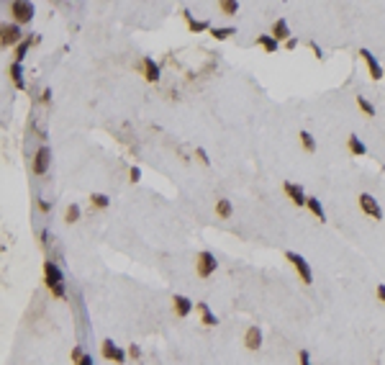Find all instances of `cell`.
<instances>
[{
    "instance_id": "83f0119b",
    "label": "cell",
    "mask_w": 385,
    "mask_h": 365,
    "mask_svg": "<svg viewBox=\"0 0 385 365\" xmlns=\"http://www.w3.org/2000/svg\"><path fill=\"white\" fill-rule=\"evenodd\" d=\"M357 105H359V111L365 113V116H370V118L375 116V105H372L367 98H362V95H359V98H357Z\"/></svg>"
},
{
    "instance_id": "d6986e66",
    "label": "cell",
    "mask_w": 385,
    "mask_h": 365,
    "mask_svg": "<svg viewBox=\"0 0 385 365\" xmlns=\"http://www.w3.org/2000/svg\"><path fill=\"white\" fill-rule=\"evenodd\" d=\"M347 147H349V152L354 155V157H362L367 152V147H365V142H362L357 134H349V139H347Z\"/></svg>"
},
{
    "instance_id": "9c48e42d",
    "label": "cell",
    "mask_w": 385,
    "mask_h": 365,
    "mask_svg": "<svg viewBox=\"0 0 385 365\" xmlns=\"http://www.w3.org/2000/svg\"><path fill=\"white\" fill-rule=\"evenodd\" d=\"M283 190H285V196H288L293 203H296V206H306V203H308V196L303 193L301 185H296V183H285Z\"/></svg>"
},
{
    "instance_id": "e575fe53",
    "label": "cell",
    "mask_w": 385,
    "mask_h": 365,
    "mask_svg": "<svg viewBox=\"0 0 385 365\" xmlns=\"http://www.w3.org/2000/svg\"><path fill=\"white\" fill-rule=\"evenodd\" d=\"M311 49H313V54H316V57H319V59L324 57V52H321V47H319V44H316V41H311Z\"/></svg>"
},
{
    "instance_id": "2e32d148",
    "label": "cell",
    "mask_w": 385,
    "mask_h": 365,
    "mask_svg": "<svg viewBox=\"0 0 385 365\" xmlns=\"http://www.w3.org/2000/svg\"><path fill=\"white\" fill-rule=\"evenodd\" d=\"M195 309H198V314H200V321H203V324H206V327H216V324H218V319H216V314L211 311V306H208V304L198 301V304H195Z\"/></svg>"
},
{
    "instance_id": "4dcf8cb0",
    "label": "cell",
    "mask_w": 385,
    "mask_h": 365,
    "mask_svg": "<svg viewBox=\"0 0 385 365\" xmlns=\"http://www.w3.org/2000/svg\"><path fill=\"white\" fill-rule=\"evenodd\" d=\"M129 178H131V183H139L142 180V170L139 167H131L129 170Z\"/></svg>"
},
{
    "instance_id": "f1b7e54d",
    "label": "cell",
    "mask_w": 385,
    "mask_h": 365,
    "mask_svg": "<svg viewBox=\"0 0 385 365\" xmlns=\"http://www.w3.org/2000/svg\"><path fill=\"white\" fill-rule=\"evenodd\" d=\"M195 157L200 160V165H211V160H208V152H206V149H203V147H195Z\"/></svg>"
},
{
    "instance_id": "d6a6232c",
    "label": "cell",
    "mask_w": 385,
    "mask_h": 365,
    "mask_svg": "<svg viewBox=\"0 0 385 365\" xmlns=\"http://www.w3.org/2000/svg\"><path fill=\"white\" fill-rule=\"evenodd\" d=\"M41 103H44V105H49V103H52V88H44V93H41Z\"/></svg>"
},
{
    "instance_id": "30bf717a",
    "label": "cell",
    "mask_w": 385,
    "mask_h": 365,
    "mask_svg": "<svg viewBox=\"0 0 385 365\" xmlns=\"http://www.w3.org/2000/svg\"><path fill=\"white\" fill-rule=\"evenodd\" d=\"M21 29H18V24H6L3 26V47H18L21 44Z\"/></svg>"
},
{
    "instance_id": "603a6c76",
    "label": "cell",
    "mask_w": 385,
    "mask_h": 365,
    "mask_svg": "<svg viewBox=\"0 0 385 365\" xmlns=\"http://www.w3.org/2000/svg\"><path fill=\"white\" fill-rule=\"evenodd\" d=\"M234 34H236V29H231V26H213V29H211V36L218 39V41L229 39V36H234Z\"/></svg>"
},
{
    "instance_id": "836d02e7",
    "label": "cell",
    "mask_w": 385,
    "mask_h": 365,
    "mask_svg": "<svg viewBox=\"0 0 385 365\" xmlns=\"http://www.w3.org/2000/svg\"><path fill=\"white\" fill-rule=\"evenodd\" d=\"M129 355H131V357H142V347H139V345H131V347H129Z\"/></svg>"
},
{
    "instance_id": "8992f818",
    "label": "cell",
    "mask_w": 385,
    "mask_h": 365,
    "mask_svg": "<svg viewBox=\"0 0 385 365\" xmlns=\"http://www.w3.org/2000/svg\"><path fill=\"white\" fill-rule=\"evenodd\" d=\"M357 201H359V208L365 211L370 219H377V221L382 219V208H380V203H377V198L372 196V193H359Z\"/></svg>"
},
{
    "instance_id": "d590c367",
    "label": "cell",
    "mask_w": 385,
    "mask_h": 365,
    "mask_svg": "<svg viewBox=\"0 0 385 365\" xmlns=\"http://www.w3.org/2000/svg\"><path fill=\"white\" fill-rule=\"evenodd\" d=\"M377 298L385 304V283H380V286H377Z\"/></svg>"
},
{
    "instance_id": "7a4b0ae2",
    "label": "cell",
    "mask_w": 385,
    "mask_h": 365,
    "mask_svg": "<svg viewBox=\"0 0 385 365\" xmlns=\"http://www.w3.org/2000/svg\"><path fill=\"white\" fill-rule=\"evenodd\" d=\"M34 6L26 3V0H13L11 3V18H13V24L18 26H24V24H31L34 21Z\"/></svg>"
},
{
    "instance_id": "ba28073f",
    "label": "cell",
    "mask_w": 385,
    "mask_h": 365,
    "mask_svg": "<svg viewBox=\"0 0 385 365\" xmlns=\"http://www.w3.org/2000/svg\"><path fill=\"white\" fill-rule=\"evenodd\" d=\"M359 57L365 59L367 70H370V77H372V80H380V77H382V67H380L377 57H375V54H372L370 49H359Z\"/></svg>"
},
{
    "instance_id": "277c9868",
    "label": "cell",
    "mask_w": 385,
    "mask_h": 365,
    "mask_svg": "<svg viewBox=\"0 0 385 365\" xmlns=\"http://www.w3.org/2000/svg\"><path fill=\"white\" fill-rule=\"evenodd\" d=\"M49 165H52V149H49V144H41L34 155V162H31L34 175H47Z\"/></svg>"
},
{
    "instance_id": "4fadbf2b",
    "label": "cell",
    "mask_w": 385,
    "mask_h": 365,
    "mask_svg": "<svg viewBox=\"0 0 385 365\" xmlns=\"http://www.w3.org/2000/svg\"><path fill=\"white\" fill-rule=\"evenodd\" d=\"M41 41V36L39 34H31V36H26L24 41H21V44L16 47V62H21L24 64V59H26V54H29V49L34 47V44H39Z\"/></svg>"
},
{
    "instance_id": "8fae6325",
    "label": "cell",
    "mask_w": 385,
    "mask_h": 365,
    "mask_svg": "<svg viewBox=\"0 0 385 365\" xmlns=\"http://www.w3.org/2000/svg\"><path fill=\"white\" fill-rule=\"evenodd\" d=\"M193 306H195V304L190 301L188 296H180V293H177V296H172V309H175V314H177L180 319H185V316L193 311Z\"/></svg>"
},
{
    "instance_id": "6da1fadb",
    "label": "cell",
    "mask_w": 385,
    "mask_h": 365,
    "mask_svg": "<svg viewBox=\"0 0 385 365\" xmlns=\"http://www.w3.org/2000/svg\"><path fill=\"white\" fill-rule=\"evenodd\" d=\"M44 283H47V288L52 291L54 298H64V275H62L59 265L52 260L44 263Z\"/></svg>"
},
{
    "instance_id": "4316f807",
    "label": "cell",
    "mask_w": 385,
    "mask_h": 365,
    "mask_svg": "<svg viewBox=\"0 0 385 365\" xmlns=\"http://www.w3.org/2000/svg\"><path fill=\"white\" fill-rule=\"evenodd\" d=\"M80 219V206L77 203H70V206H67V211H64V221L67 224H75Z\"/></svg>"
},
{
    "instance_id": "cb8c5ba5",
    "label": "cell",
    "mask_w": 385,
    "mask_h": 365,
    "mask_svg": "<svg viewBox=\"0 0 385 365\" xmlns=\"http://www.w3.org/2000/svg\"><path fill=\"white\" fill-rule=\"evenodd\" d=\"M108 203H110V198L105 196V193H93V196H90V206L93 208H108Z\"/></svg>"
},
{
    "instance_id": "ac0fdd59",
    "label": "cell",
    "mask_w": 385,
    "mask_h": 365,
    "mask_svg": "<svg viewBox=\"0 0 385 365\" xmlns=\"http://www.w3.org/2000/svg\"><path fill=\"white\" fill-rule=\"evenodd\" d=\"M270 36H275L278 41H288L290 39V29H288V21L285 18H278L273 24V31H270Z\"/></svg>"
},
{
    "instance_id": "8d00e7d4",
    "label": "cell",
    "mask_w": 385,
    "mask_h": 365,
    "mask_svg": "<svg viewBox=\"0 0 385 365\" xmlns=\"http://www.w3.org/2000/svg\"><path fill=\"white\" fill-rule=\"evenodd\" d=\"M298 47V39H288L285 41V49H296Z\"/></svg>"
},
{
    "instance_id": "ffe728a7",
    "label": "cell",
    "mask_w": 385,
    "mask_h": 365,
    "mask_svg": "<svg viewBox=\"0 0 385 365\" xmlns=\"http://www.w3.org/2000/svg\"><path fill=\"white\" fill-rule=\"evenodd\" d=\"M257 44L267 52V54H273V52H278V47H280V41L275 39V36H270V34H262V36H257Z\"/></svg>"
},
{
    "instance_id": "74e56055",
    "label": "cell",
    "mask_w": 385,
    "mask_h": 365,
    "mask_svg": "<svg viewBox=\"0 0 385 365\" xmlns=\"http://www.w3.org/2000/svg\"><path fill=\"white\" fill-rule=\"evenodd\" d=\"M77 365H93V357H90V355H82V360H80Z\"/></svg>"
},
{
    "instance_id": "e0dca14e",
    "label": "cell",
    "mask_w": 385,
    "mask_h": 365,
    "mask_svg": "<svg viewBox=\"0 0 385 365\" xmlns=\"http://www.w3.org/2000/svg\"><path fill=\"white\" fill-rule=\"evenodd\" d=\"M183 18H185V24H188V29H190L193 34H203V31L211 29L208 21H195V18L190 16V11H183Z\"/></svg>"
},
{
    "instance_id": "7402d4cb",
    "label": "cell",
    "mask_w": 385,
    "mask_h": 365,
    "mask_svg": "<svg viewBox=\"0 0 385 365\" xmlns=\"http://www.w3.org/2000/svg\"><path fill=\"white\" fill-rule=\"evenodd\" d=\"M216 213H218L221 219H231V213H234L231 201H229V198H218V201H216Z\"/></svg>"
},
{
    "instance_id": "1f68e13d",
    "label": "cell",
    "mask_w": 385,
    "mask_h": 365,
    "mask_svg": "<svg viewBox=\"0 0 385 365\" xmlns=\"http://www.w3.org/2000/svg\"><path fill=\"white\" fill-rule=\"evenodd\" d=\"M82 355H85V352H82V347H80V345H75V347H72V362L77 365V362L82 360Z\"/></svg>"
},
{
    "instance_id": "5b68a950",
    "label": "cell",
    "mask_w": 385,
    "mask_h": 365,
    "mask_svg": "<svg viewBox=\"0 0 385 365\" xmlns=\"http://www.w3.org/2000/svg\"><path fill=\"white\" fill-rule=\"evenodd\" d=\"M216 268H218V263H216V257L211 252H206V250L198 252V257H195V273L200 278H211L216 273Z\"/></svg>"
},
{
    "instance_id": "f546056e",
    "label": "cell",
    "mask_w": 385,
    "mask_h": 365,
    "mask_svg": "<svg viewBox=\"0 0 385 365\" xmlns=\"http://www.w3.org/2000/svg\"><path fill=\"white\" fill-rule=\"evenodd\" d=\"M298 365H313V362H311L308 350H298Z\"/></svg>"
},
{
    "instance_id": "3957f363",
    "label": "cell",
    "mask_w": 385,
    "mask_h": 365,
    "mask_svg": "<svg viewBox=\"0 0 385 365\" xmlns=\"http://www.w3.org/2000/svg\"><path fill=\"white\" fill-rule=\"evenodd\" d=\"M285 257H288V263L296 268V273H298L301 281H303L306 286H311V283H313V273H311V265L306 263V257L298 255V252H285Z\"/></svg>"
},
{
    "instance_id": "44dd1931",
    "label": "cell",
    "mask_w": 385,
    "mask_h": 365,
    "mask_svg": "<svg viewBox=\"0 0 385 365\" xmlns=\"http://www.w3.org/2000/svg\"><path fill=\"white\" fill-rule=\"evenodd\" d=\"M306 208L313 213L319 221H326V213H324V206H321V201L319 198H313V196H308V203H306Z\"/></svg>"
},
{
    "instance_id": "484cf974",
    "label": "cell",
    "mask_w": 385,
    "mask_h": 365,
    "mask_svg": "<svg viewBox=\"0 0 385 365\" xmlns=\"http://www.w3.org/2000/svg\"><path fill=\"white\" fill-rule=\"evenodd\" d=\"M298 137H301V144H303L306 152H316V139H313V134H311V132H301Z\"/></svg>"
},
{
    "instance_id": "7c38bea8",
    "label": "cell",
    "mask_w": 385,
    "mask_h": 365,
    "mask_svg": "<svg viewBox=\"0 0 385 365\" xmlns=\"http://www.w3.org/2000/svg\"><path fill=\"white\" fill-rule=\"evenodd\" d=\"M8 77L13 80V85H16L18 90H26V75H24V64H21V62H11Z\"/></svg>"
},
{
    "instance_id": "9a60e30c",
    "label": "cell",
    "mask_w": 385,
    "mask_h": 365,
    "mask_svg": "<svg viewBox=\"0 0 385 365\" xmlns=\"http://www.w3.org/2000/svg\"><path fill=\"white\" fill-rule=\"evenodd\" d=\"M244 345H246V350H260L262 347V332H260V327H249L246 329Z\"/></svg>"
},
{
    "instance_id": "d4e9b609",
    "label": "cell",
    "mask_w": 385,
    "mask_h": 365,
    "mask_svg": "<svg viewBox=\"0 0 385 365\" xmlns=\"http://www.w3.org/2000/svg\"><path fill=\"white\" fill-rule=\"evenodd\" d=\"M218 11H221L223 16H234V13L239 11V3H236V0H221V3H218Z\"/></svg>"
},
{
    "instance_id": "52a82bcc",
    "label": "cell",
    "mask_w": 385,
    "mask_h": 365,
    "mask_svg": "<svg viewBox=\"0 0 385 365\" xmlns=\"http://www.w3.org/2000/svg\"><path fill=\"white\" fill-rule=\"evenodd\" d=\"M100 352H103V357L105 360H116L118 365H123L126 362V352L116 345L113 339H103V345H100Z\"/></svg>"
},
{
    "instance_id": "5bb4252c",
    "label": "cell",
    "mask_w": 385,
    "mask_h": 365,
    "mask_svg": "<svg viewBox=\"0 0 385 365\" xmlns=\"http://www.w3.org/2000/svg\"><path fill=\"white\" fill-rule=\"evenodd\" d=\"M142 72H144V80L147 82H157V80H160V67H157V62L152 57H144L142 59Z\"/></svg>"
}]
</instances>
